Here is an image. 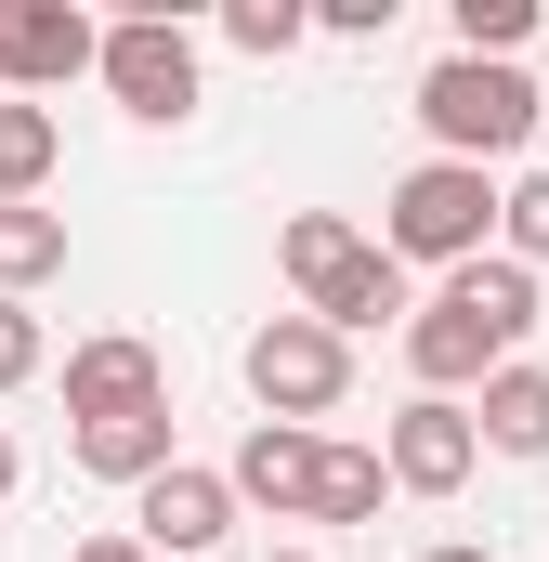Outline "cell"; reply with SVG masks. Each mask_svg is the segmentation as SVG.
<instances>
[{"label": "cell", "mask_w": 549, "mask_h": 562, "mask_svg": "<svg viewBox=\"0 0 549 562\" xmlns=\"http://www.w3.org/2000/svg\"><path fill=\"white\" fill-rule=\"evenodd\" d=\"M40 367H53V340H40V314H26V301H0V393H26Z\"/></svg>", "instance_id": "ffe728a7"}, {"label": "cell", "mask_w": 549, "mask_h": 562, "mask_svg": "<svg viewBox=\"0 0 549 562\" xmlns=\"http://www.w3.org/2000/svg\"><path fill=\"white\" fill-rule=\"evenodd\" d=\"M314 471H327V431L301 419H249V445H236V510H274V524H314Z\"/></svg>", "instance_id": "8fae6325"}, {"label": "cell", "mask_w": 549, "mask_h": 562, "mask_svg": "<svg viewBox=\"0 0 549 562\" xmlns=\"http://www.w3.org/2000/svg\"><path fill=\"white\" fill-rule=\"evenodd\" d=\"M223 40H236V53H301V40H314V13H301V0H236V13H223Z\"/></svg>", "instance_id": "ac0fdd59"}, {"label": "cell", "mask_w": 549, "mask_h": 562, "mask_svg": "<svg viewBox=\"0 0 549 562\" xmlns=\"http://www.w3.org/2000/svg\"><path fill=\"white\" fill-rule=\"evenodd\" d=\"M418 562H497V550H471V537H445V550H418Z\"/></svg>", "instance_id": "7402d4cb"}, {"label": "cell", "mask_w": 549, "mask_h": 562, "mask_svg": "<svg viewBox=\"0 0 549 562\" xmlns=\"http://www.w3.org/2000/svg\"><path fill=\"white\" fill-rule=\"evenodd\" d=\"M79 471H92V484H157V471H183V458H170V406H144V419H92L79 431Z\"/></svg>", "instance_id": "7c38bea8"}, {"label": "cell", "mask_w": 549, "mask_h": 562, "mask_svg": "<svg viewBox=\"0 0 549 562\" xmlns=\"http://www.w3.org/2000/svg\"><path fill=\"white\" fill-rule=\"evenodd\" d=\"M262 562H314V550H262Z\"/></svg>", "instance_id": "cb8c5ba5"}, {"label": "cell", "mask_w": 549, "mask_h": 562, "mask_svg": "<svg viewBox=\"0 0 549 562\" xmlns=\"http://www.w3.org/2000/svg\"><path fill=\"white\" fill-rule=\"evenodd\" d=\"M132 537H144L157 562L223 550V537H236V484H223V471H197V458H183V471H157V484L132 497Z\"/></svg>", "instance_id": "9c48e42d"}, {"label": "cell", "mask_w": 549, "mask_h": 562, "mask_svg": "<svg viewBox=\"0 0 549 562\" xmlns=\"http://www.w3.org/2000/svg\"><path fill=\"white\" fill-rule=\"evenodd\" d=\"M236 367H249V406H262V419H301V431L340 419V393H354V340H340L327 314H262Z\"/></svg>", "instance_id": "5b68a950"}, {"label": "cell", "mask_w": 549, "mask_h": 562, "mask_svg": "<svg viewBox=\"0 0 549 562\" xmlns=\"http://www.w3.org/2000/svg\"><path fill=\"white\" fill-rule=\"evenodd\" d=\"M497 249H511L524 276L549 262V170H524V183H511V210H497Z\"/></svg>", "instance_id": "d6986e66"}, {"label": "cell", "mask_w": 549, "mask_h": 562, "mask_svg": "<svg viewBox=\"0 0 549 562\" xmlns=\"http://www.w3.org/2000/svg\"><path fill=\"white\" fill-rule=\"evenodd\" d=\"M524 40H537V0H458V53L524 66Z\"/></svg>", "instance_id": "e0dca14e"}, {"label": "cell", "mask_w": 549, "mask_h": 562, "mask_svg": "<svg viewBox=\"0 0 549 562\" xmlns=\"http://www.w3.org/2000/svg\"><path fill=\"white\" fill-rule=\"evenodd\" d=\"M471 419H484L497 458H549V367H537V353H524V367H497V380L471 393Z\"/></svg>", "instance_id": "4fadbf2b"}, {"label": "cell", "mask_w": 549, "mask_h": 562, "mask_svg": "<svg viewBox=\"0 0 549 562\" xmlns=\"http://www.w3.org/2000/svg\"><path fill=\"white\" fill-rule=\"evenodd\" d=\"M524 340H537V276H524L511 249H484V262H458V276L406 314V380L471 406L497 367H524Z\"/></svg>", "instance_id": "6da1fadb"}, {"label": "cell", "mask_w": 549, "mask_h": 562, "mask_svg": "<svg viewBox=\"0 0 549 562\" xmlns=\"http://www.w3.org/2000/svg\"><path fill=\"white\" fill-rule=\"evenodd\" d=\"M380 458H393V484H406V497H458V484H471V458H484V419H471L458 393H406L393 431H380Z\"/></svg>", "instance_id": "ba28073f"}, {"label": "cell", "mask_w": 549, "mask_h": 562, "mask_svg": "<svg viewBox=\"0 0 549 562\" xmlns=\"http://www.w3.org/2000/svg\"><path fill=\"white\" fill-rule=\"evenodd\" d=\"M105 92L132 105L144 132H183L197 119V26L183 13H119L105 26Z\"/></svg>", "instance_id": "8992f818"}, {"label": "cell", "mask_w": 549, "mask_h": 562, "mask_svg": "<svg viewBox=\"0 0 549 562\" xmlns=\"http://www.w3.org/2000/svg\"><path fill=\"white\" fill-rule=\"evenodd\" d=\"M497 210H511V196H497V170H471V157H418L406 183L380 196V249H393V262H445V276H458V262H484Z\"/></svg>", "instance_id": "277c9868"}, {"label": "cell", "mask_w": 549, "mask_h": 562, "mask_svg": "<svg viewBox=\"0 0 549 562\" xmlns=\"http://www.w3.org/2000/svg\"><path fill=\"white\" fill-rule=\"evenodd\" d=\"M66 79H105V26H92L79 0H0V92L40 105V92H66Z\"/></svg>", "instance_id": "52a82bcc"}, {"label": "cell", "mask_w": 549, "mask_h": 562, "mask_svg": "<svg viewBox=\"0 0 549 562\" xmlns=\"http://www.w3.org/2000/svg\"><path fill=\"white\" fill-rule=\"evenodd\" d=\"M274 262H288V288H301V314H327L340 340L380 327V314H406V262H393L380 236H354L340 210H301V223L274 236Z\"/></svg>", "instance_id": "3957f363"}, {"label": "cell", "mask_w": 549, "mask_h": 562, "mask_svg": "<svg viewBox=\"0 0 549 562\" xmlns=\"http://www.w3.org/2000/svg\"><path fill=\"white\" fill-rule=\"evenodd\" d=\"M380 484H393L380 445H327V471H314V524H380Z\"/></svg>", "instance_id": "9a60e30c"}, {"label": "cell", "mask_w": 549, "mask_h": 562, "mask_svg": "<svg viewBox=\"0 0 549 562\" xmlns=\"http://www.w3.org/2000/svg\"><path fill=\"white\" fill-rule=\"evenodd\" d=\"M144 406H170V367H157V340H132V327H105V340H79L66 353V419H144Z\"/></svg>", "instance_id": "30bf717a"}, {"label": "cell", "mask_w": 549, "mask_h": 562, "mask_svg": "<svg viewBox=\"0 0 549 562\" xmlns=\"http://www.w3.org/2000/svg\"><path fill=\"white\" fill-rule=\"evenodd\" d=\"M40 276H66V210H0V301H26Z\"/></svg>", "instance_id": "2e32d148"}, {"label": "cell", "mask_w": 549, "mask_h": 562, "mask_svg": "<svg viewBox=\"0 0 549 562\" xmlns=\"http://www.w3.org/2000/svg\"><path fill=\"white\" fill-rule=\"evenodd\" d=\"M13 484H26V458H13V431H0V497H13Z\"/></svg>", "instance_id": "603a6c76"}, {"label": "cell", "mask_w": 549, "mask_h": 562, "mask_svg": "<svg viewBox=\"0 0 549 562\" xmlns=\"http://www.w3.org/2000/svg\"><path fill=\"white\" fill-rule=\"evenodd\" d=\"M66 562H157V550H144L132 524H119V537H79V550H66Z\"/></svg>", "instance_id": "44dd1931"}, {"label": "cell", "mask_w": 549, "mask_h": 562, "mask_svg": "<svg viewBox=\"0 0 549 562\" xmlns=\"http://www.w3.org/2000/svg\"><path fill=\"white\" fill-rule=\"evenodd\" d=\"M53 157H66V132H53V105H13V92H0V210H40Z\"/></svg>", "instance_id": "5bb4252c"}, {"label": "cell", "mask_w": 549, "mask_h": 562, "mask_svg": "<svg viewBox=\"0 0 549 562\" xmlns=\"http://www.w3.org/2000/svg\"><path fill=\"white\" fill-rule=\"evenodd\" d=\"M549 119V92L524 79V66H484V53H445L432 79H418V132H432V157H471V170H497V157H524Z\"/></svg>", "instance_id": "7a4b0ae2"}]
</instances>
